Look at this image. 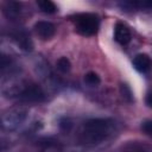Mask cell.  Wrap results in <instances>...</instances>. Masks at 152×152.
<instances>
[{"mask_svg":"<svg viewBox=\"0 0 152 152\" xmlns=\"http://www.w3.org/2000/svg\"><path fill=\"white\" fill-rule=\"evenodd\" d=\"M37 5H38V7L40 8L42 12L48 13V14H52L57 11L56 5L50 0H39V1H37Z\"/></svg>","mask_w":152,"mask_h":152,"instance_id":"obj_11","label":"cell"},{"mask_svg":"<svg viewBox=\"0 0 152 152\" xmlns=\"http://www.w3.org/2000/svg\"><path fill=\"white\" fill-rule=\"evenodd\" d=\"M26 118V110L23 108H12L5 112L1 116V126L4 129L12 131L21 125Z\"/></svg>","mask_w":152,"mask_h":152,"instance_id":"obj_4","label":"cell"},{"mask_svg":"<svg viewBox=\"0 0 152 152\" xmlns=\"http://www.w3.org/2000/svg\"><path fill=\"white\" fill-rule=\"evenodd\" d=\"M34 31L42 39H50L56 33V27L50 21H38L34 24Z\"/></svg>","mask_w":152,"mask_h":152,"instance_id":"obj_5","label":"cell"},{"mask_svg":"<svg viewBox=\"0 0 152 152\" xmlns=\"http://www.w3.org/2000/svg\"><path fill=\"white\" fill-rule=\"evenodd\" d=\"M114 38L115 40L121 44V45H126L131 42V38H132V34H131V31L129 28L122 24V23H116L115 27H114Z\"/></svg>","mask_w":152,"mask_h":152,"instance_id":"obj_7","label":"cell"},{"mask_svg":"<svg viewBox=\"0 0 152 152\" xmlns=\"http://www.w3.org/2000/svg\"><path fill=\"white\" fill-rule=\"evenodd\" d=\"M119 152H152V146L139 140H133L121 145Z\"/></svg>","mask_w":152,"mask_h":152,"instance_id":"obj_6","label":"cell"},{"mask_svg":"<svg viewBox=\"0 0 152 152\" xmlns=\"http://www.w3.org/2000/svg\"><path fill=\"white\" fill-rule=\"evenodd\" d=\"M75 30L86 37L94 36L99 30V18L93 13H81L74 17Z\"/></svg>","mask_w":152,"mask_h":152,"instance_id":"obj_3","label":"cell"},{"mask_svg":"<svg viewBox=\"0 0 152 152\" xmlns=\"http://www.w3.org/2000/svg\"><path fill=\"white\" fill-rule=\"evenodd\" d=\"M141 131L152 139V120H146L141 124Z\"/></svg>","mask_w":152,"mask_h":152,"instance_id":"obj_15","label":"cell"},{"mask_svg":"<svg viewBox=\"0 0 152 152\" xmlns=\"http://www.w3.org/2000/svg\"><path fill=\"white\" fill-rule=\"evenodd\" d=\"M120 91H121V95H122L124 100H126L127 102H132L133 101L132 91H131V89H129V87L127 84H121L120 86Z\"/></svg>","mask_w":152,"mask_h":152,"instance_id":"obj_14","label":"cell"},{"mask_svg":"<svg viewBox=\"0 0 152 152\" xmlns=\"http://www.w3.org/2000/svg\"><path fill=\"white\" fill-rule=\"evenodd\" d=\"M4 13L10 19H15L20 13V4L15 1H8L4 5Z\"/></svg>","mask_w":152,"mask_h":152,"instance_id":"obj_10","label":"cell"},{"mask_svg":"<svg viewBox=\"0 0 152 152\" xmlns=\"http://www.w3.org/2000/svg\"><path fill=\"white\" fill-rule=\"evenodd\" d=\"M84 82L88 84V86H91V87H95L97 84H100L101 80H100V76L94 72V71H89L84 75Z\"/></svg>","mask_w":152,"mask_h":152,"instance_id":"obj_12","label":"cell"},{"mask_svg":"<svg viewBox=\"0 0 152 152\" xmlns=\"http://www.w3.org/2000/svg\"><path fill=\"white\" fill-rule=\"evenodd\" d=\"M125 10H152V0H133L120 2Z\"/></svg>","mask_w":152,"mask_h":152,"instance_id":"obj_9","label":"cell"},{"mask_svg":"<svg viewBox=\"0 0 152 152\" xmlns=\"http://www.w3.org/2000/svg\"><path fill=\"white\" fill-rule=\"evenodd\" d=\"M4 94L10 97H17L23 102L39 103L45 100L43 89L34 83H19L8 89H4Z\"/></svg>","mask_w":152,"mask_h":152,"instance_id":"obj_2","label":"cell"},{"mask_svg":"<svg viewBox=\"0 0 152 152\" xmlns=\"http://www.w3.org/2000/svg\"><path fill=\"white\" fill-rule=\"evenodd\" d=\"M56 66H57V69H58L61 72H68V71L70 70V68H71V63H70V61H69L66 57H61V58L57 61Z\"/></svg>","mask_w":152,"mask_h":152,"instance_id":"obj_13","label":"cell"},{"mask_svg":"<svg viewBox=\"0 0 152 152\" xmlns=\"http://www.w3.org/2000/svg\"><path fill=\"white\" fill-rule=\"evenodd\" d=\"M115 122L110 119H89L87 120L78 133V141L82 145H97L108 139L114 131Z\"/></svg>","mask_w":152,"mask_h":152,"instance_id":"obj_1","label":"cell"},{"mask_svg":"<svg viewBox=\"0 0 152 152\" xmlns=\"http://www.w3.org/2000/svg\"><path fill=\"white\" fill-rule=\"evenodd\" d=\"M145 101H146V104L152 108V93H150V94L146 96V100H145Z\"/></svg>","mask_w":152,"mask_h":152,"instance_id":"obj_16","label":"cell"},{"mask_svg":"<svg viewBox=\"0 0 152 152\" xmlns=\"http://www.w3.org/2000/svg\"><path fill=\"white\" fill-rule=\"evenodd\" d=\"M133 65L138 71L145 74L152 69V59L146 53H139L133 58Z\"/></svg>","mask_w":152,"mask_h":152,"instance_id":"obj_8","label":"cell"}]
</instances>
